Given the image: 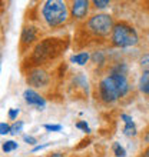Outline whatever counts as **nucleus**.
<instances>
[{
    "instance_id": "1",
    "label": "nucleus",
    "mask_w": 149,
    "mask_h": 157,
    "mask_svg": "<svg viewBox=\"0 0 149 157\" xmlns=\"http://www.w3.org/2000/svg\"><path fill=\"white\" fill-rule=\"evenodd\" d=\"M129 90V83L126 76L111 73L103 77L99 83V97L105 103H113L123 97Z\"/></svg>"
},
{
    "instance_id": "20",
    "label": "nucleus",
    "mask_w": 149,
    "mask_h": 157,
    "mask_svg": "<svg viewBox=\"0 0 149 157\" xmlns=\"http://www.w3.org/2000/svg\"><path fill=\"white\" fill-rule=\"evenodd\" d=\"M93 4H95L96 9H105V7H108L111 3H109L108 0H95Z\"/></svg>"
},
{
    "instance_id": "13",
    "label": "nucleus",
    "mask_w": 149,
    "mask_h": 157,
    "mask_svg": "<svg viewBox=\"0 0 149 157\" xmlns=\"http://www.w3.org/2000/svg\"><path fill=\"white\" fill-rule=\"evenodd\" d=\"M111 73H115V75H123L126 76V73H128V66L125 64V63H118L116 66L112 67Z\"/></svg>"
},
{
    "instance_id": "6",
    "label": "nucleus",
    "mask_w": 149,
    "mask_h": 157,
    "mask_svg": "<svg viewBox=\"0 0 149 157\" xmlns=\"http://www.w3.org/2000/svg\"><path fill=\"white\" fill-rule=\"evenodd\" d=\"M27 83L33 87H46L50 82V76L49 73L42 69V67H34L27 73V77H26Z\"/></svg>"
},
{
    "instance_id": "14",
    "label": "nucleus",
    "mask_w": 149,
    "mask_h": 157,
    "mask_svg": "<svg viewBox=\"0 0 149 157\" xmlns=\"http://www.w3.org/2000/svg\"><path fill=\"white\" fill-rule=\"evenodd\" d=\"M19 146H17L16 141H13V140H6L2 144V149H3L4 153H10V151H14V150L17 149Z\"/></svg>"
},
{
    "instance_id": "19",
    "label": "nucleus",
    "mask_w": 149,
    "mask_h": 157,
    "mask_svg": "<svg viewBox=\"0 0 149 157\" xmlns=\"http://www.w3.org/2000/svg\"><path fill=\"white\" fill-rule=\"evenodd\" d=\"M0 134L2 136H6V134H10V124L7 123H0Z\"/></svg>"
},
{
    "instance_id": "7",
    "label": "nucleus",
    "mask_w": 149,
    "mask_h": 157,
    "mask_svg": "<svg viewBox=\"0 0 149 157\" xmlns=\"http://www.w3.org/2000/svg\"><path fill=\"white\" fill-rule=\"evenodd\" d=\"M23 99L29 106H33V107H37L39 110H43L46 107V100L42 94H39L36 90L33 89H26L23 91Z\"/></svg>"
},
{
    "instance_id": "3",
    "label": "nucleus",
    "mask_w": 149,
    "mask_h": 157,
    "mask_svg": "<svg viewBox=\"0 0 149 157\" xmlns=\"http://www.w3.org/2000/svg\"><path fill=\"white\" fill-rule=\"evenodd\" d=\"M63 46L60 39H45L34 47L32 54V62L33 64H42L49 60H53L63 52Z\"/></svg>"
},
{
    "instance_id": "9",
    "label": "nucleus",
    "mask_w": 149,
    "mask_h": 157,
    "mask_svg": "<svg viewBox=\"0 0 149 157\" xmlns=\"http://www.w3.org/2000/svg\"><path fill=\"white\" fill-rule=\"evenodd\" d=\"M37 29L34 26H25L23 30H22V36H20V40L23 44H30L33 43L34 40H37Z\"/></svg>"
},
{
    "instance_id": "2",
    "label": "nucleus",
    "mask_w": 149,
    "mask_h": 157,
    "mask_svg": "<svg viewBox=\"0 0 149 157\" xmlns=\"http://www.w3.org/2000/svg\"><path fill=\"white\" fill-rule=\"evenodd\" d=\"M42 16L49 27H60L69 19V9L62 0H47L42 6Z\"/></svg>"
},
{
    "instance_id": "26",
    "label": "nucleus",
    "mask_w": 149,
    "mask_h": 157,
    "mask_svg": "<svg viewBox=\"0 0 149 157\" xmlns=\"http://www.w3.org/2000/svg\"><path fill=\"white\" fill-rule=\"evenodd\" d=\"M49 157H65V156H63L62 153H53L52 156H49Z\"/></svg>"
},
{
    "instance_id": "25",
    "label": "nucleus",
    "mask_w": 149,
    "mask_h": 157,
    "mask_svg": "<svg viewBox=\"0 0 149 157\" xmlns=\"http://www.w3.org/2000/svg\"><path fill=\"white\" fill-rule=\"evenodd\" d=\"M50 143H46V144H40V146H36V147H33V150H32V151H39V150H43V149H46V147H47V146H49Z\"/></svg>"
},
{
    "instance_id": "11",
    "label": "nucleus",
    "mask_w": 149,
    "mask_h": 157,
    "mask_svg": "<svg viewBox=\"0 0 149 157\" xmlns=\"http://www.w3.org/2000/svg\"><path fill=\"white\" fill-rule=\"evenodd\" d=\"M89 59H91V54L87 53V52H80V53H76L72 56L70 62L73 64H78V66H85L89 62Z\"/></svg>"
},
{
    "instance_id": "27",
    "label": "nucleus",
    "mask_w": 149,
    "mask_h": 157,
    "mask_svg": "<svg viewBox=\"0 0 149 157\" xmlns=\"http://www.w3.org/2000/svg\"><path fill=\"white\" fill-rule=\"evenodd\" d=\"M145 141L146 143H149V130L146 132V134H145Z\"/></svg>"
},
{
    "instance_id": "5",
    "label": "nucleus",
    "mask_w": 149,
    "mask_h": 157,
    "mask_svg": "<svg viewBox=\"0 0 149 157\" xmlns=\"http://www.w3.org/2000/svg\"><path fill=\"white\" fill-rule=\"evenodd\" d=\"M113 19L109 14H105V13H99V14H95L92 16L86 23L87 30L93 33L95 36H99V37H105L108 36L109 33H112V29H113Z\"/></svg>"
},
{
    "instance_id": "8",
    "label": "nucleus",
    "mask_w": 149,
    "mask_h": 157,
    "mask_svg": "<svg viewBox=\"0 0 149 157\" xmlns=\"http://www.w3.org/2000/svg\"><path fill=\"white\" fill-rule=\"evenodd\" d=\"M89 4H91V2H87V0H74V2H72V16L74 19H78V20L85 19L87 16V12H89Z\"/></svg>"
},
{
    "instance_id": "4",
    "label": "nucleus",
    "mask_w": 149,
    "mask_h": 157,
    "mask_svg": "<svg viewBox=\"0 0 149 157\" xmlns=\"http://www.w3.org/2000/svg\"><path fill=\"white\" fill-rule=\"evenodd\" d=\"M112 43L116 47H132L138 43V34L126 23H118L112 29Z\"/></svg>"
},
{
    "instance_id": "10",
    "label": "nucleus",
    "mask_w": 149,
    "mask_h": 157,
    "mask_svg": "<svg viewBox=\"0 0 149 157\" xmlns=\"http://www.w3.org/2000/svg\"><path fill=\"white\" fill-rule=\"evenodd\" d=\"M120 119L123 120V123H125V128H123L125 136H128V137L136 136V126H135V123H133L132 117L123 113V114H120Z\"/></svg>"
},
{
    "instance_id": "15",
    "label": "nucleus",
    "mask_w": 149,
    "mask_h": 157,
    "mask_svg": "<svg viewBox=\"0 0 149 157\" xmlns=\"http://www.w3.org/2000/svg\"><path fill=\"white\" fill-rule=\"evenodd\" d=\"M23 126H25V123H23V121H20V120L14 121V123L10 126V134H13V136L19 134V133L23 130Z\"/></svg>"
},
{
    "instance_id": "28",
    "label": "nucleus",
    "mask_w": 149,
    "mask_h": 157,
    "mask_svg": "<svg viewBox=\"0 0 149 157\" xmlns=\"http://www.w3.org/2000/svg\"><path fill=\"white\" fill-rule=\"evenodd\" d=\"M142 157H149V149L146 150V151H145V153H143V154H142Z\"/></svg>"
},
{
    "instance_id": "21",
    "label": "nucleus",
    "mask_w": 149,
    "mask_h": 157,
    "mask_svg": "<svg viewBox=\"0 0 149 157\" xmlns=\"http://www.w3.org/2000/svg\"><path fill=\"white\" fill-rule=\"evenodd\" d=\"M43 127L46 130H49V132H60L62 130V126L60 124H45Z\"/></svg>"
},
{
    "instance_id": "23",
    "label": "nucleus",
    "mask_w": 149,
    "mask_h": 157,
    "mask_svg": "<svg viewBox=\"0 0 149 157\" xmlns=\"http://www.w3.org/2000/svg\"><path fill=\"white\" fill-rule=\"evenodd\" d=\"M19 109H10L9 110V113H7V116H9V119L10 120H16L17 119V116H19Z\"/></svg>"
},
{
    "instance_id": "22",
    "label": "nucleus",
    "mask_w": 149,
    "mask_h": 157,
    "mask_svg": "<svg viewBox=\"0 0 149 157\" xmlns=\"http://www.w3.org/2000/svg\"><path fill=\"white\" fill-rule=\"evenodd\" d=\"M141 66L145 69V71L149 70V53L145 54V56H142V59H141Z\"/></svg>"
},
{
    "instance_id": "24",
    "label": "nucleus",
    "mask_w": 149,
    "mask_h": 157,
    "mask_svg": "<svg viewBox=\"0 0 149 157\" xmlns=\"http://www.w3.org/2000/svg\"><path fill=\"white\" fill-rule=\"evenodd\" d=\"M23 140H25L27 144H36L37 143L36 137H33V136H23Z\"/></svg>"
},
{
    "instance_id": "17",
    "label": "nucleus",
    "mask_w": 149,
    "mask_h": 157,
    "mask_svg": "<svg viewBox=\"0 0 149 157\" xmlns=\"http://www.w3.org/2000/svg\"><path fill=\"white\" fill-rule=\"evenodd\" d=\"M113 153H115L116 157H125L126 156V150H125L119 143H115V144H113Z\"/></svg>"
},
{
    "instance_id": "12",
    "label": "nucleus",
    "mask_w": 149,
    "mask_h": 157,
    "mask_svg": "<svg viewBox=\"0 0 149 157\" xmlns=\"http://www.w3.org/2000/svg\"><path fill=\"white\" fill-rule=\"evenodd\" d=\"M139 89L143 94L149 96V70L143 71V75L141 76V80H139Z\"/></svg>"
},
{
    "instance_id": "18",
    "label": "nucleus",
    "mask_w": 149,
    "mask_h": 157,
    "mask_svg": "<svg viewBox=\"0 0 149 157\" xmlns=\"http://www.w3.org/2000/svg\"><path fill=\"white\" fill-rule=\"evenodd\" d=\"M76 127H78L79 130L85 132V133H91V127H89V126H87V123H86V121H83V120L76 123Z\"/></svg>"
},
{
    "instance_id": "16",
    "label": "nucleus",
    "mask_w": 149,
    "mask_h": 157,
    "mask_svg": "<svg viewBox=\"0 0 149 157\" xmlns=\"http://www.w3.org/2000/svg\"><path fill=\"white\" fill-rule=\"evenodd\" d=\"M92 60H93V63H96V64H103V62H105V54H103V52L96 50L95 53L92 54Z\"/></svg>"
}]
</instances>
